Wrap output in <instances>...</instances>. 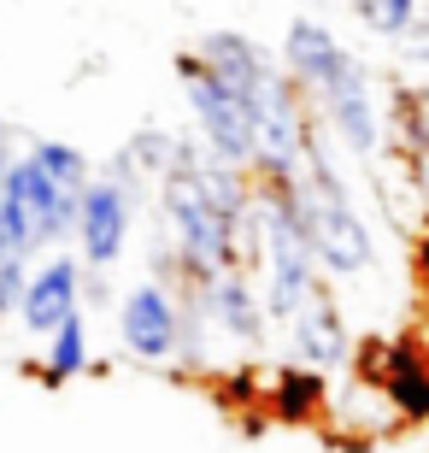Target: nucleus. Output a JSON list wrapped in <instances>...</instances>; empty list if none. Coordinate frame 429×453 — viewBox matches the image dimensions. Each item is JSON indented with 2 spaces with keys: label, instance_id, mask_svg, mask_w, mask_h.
Here are the masks:
<instances>
[{
  "label": "nucleus",
  "instance_id": "obj_5",
  "mask_svg": "<svg viewBox=\"0 0 429 453\" xmlns=\"http://www.w3.org/2000/svg\"><path fill=\"white\" fill-rule=\"evenodd\" d=\"M177 77H182V101L200 118V142L230 159V165L253 171V106L248 95H235L230 83H218L200 53H177Z\"/></svg>",
  "mask_w": 429,
  "mask_h": 453
},
{
  "label": "nucleus",
  "instance_id": "obj_14",
  "mask_svg": "<svg viewBox=\"0 0 429 453\" xmlns=\"http://www.w3.org/2000/svg\"><path fill=\"white\" fill-rule=\"evenodd\" d=\"M48 359H42V365H48V377L53 383H65V377H83L88 365H95V342H88V319H83V306H77V312H71L65 324H59V330H48Z\"/></svg>",
  "mask_w": 429,
  "mask_h": 453
},
{
  "label": "nucleus",
  "instance_id": "obj_1",
  "mask_svg": "<svg viewBox=\"0 0 429 453\" xmlns=\"http://www.w3.org/2000/svg\"><path fill=\"white\" fill-rule=\"evenodd\" d=\"M295 183V206L306 219V235H312L318 271L330 277H364L371 259H377V242H371V224L359 219V206L347 201L341 171L330 165V148L312 135V148L300 159V171L288 177Z\"/></svg>",
  "mask_w": 429,
  "mask_h": 453
},
{
  "label": "nucleus",
  "instance_id": "obj_18",
  "mask_svg": "<svg viewBox=\"0 0 429 453\" xmlns=\"http://www.w3.org/2000/svg\"><path fill=\"white\" fill-rule=\"evenodd\" d=\"M395 42H400V59H406L412 71H429V18H412Z\"/></svg>",
  "mask_w": 429,
  "mask_h": 453
},
{
  "label": "nucleus",
  "instance_id": "obj_13",
  "mask_svg": "<svg viewBox=\"0 0 429 453\" xmlns=\"http://www.w3.org/2000/svg\"><path fill=\"white\" fill-rule=\"evenodd\" d=\"M200 59H206V71H212L218 83H230L235 95H253L271 71H282V59H271V53L241 30H212L200 42Z\"/></svg>",
  "mask_w": 429,
  "mask_h": 453
},
{
  "label": "nucleus",
  "instance_id": "obj_9",
  "mask_svg": "<svg viewBox=\"0 0 429 453\" xmlns=\"http://www.w3.org/2000/svg\"><path fill=\"white\" fill-rule=\"evenodd\" d=\"M288 348H295L312 371H335V365H347V353H353V336H347L341 306L330 301V288H324V283H318L312 295L300 301V312L288 319Z\"/></svg>",
  "mask_w": 429,
  "mask_h": 453
},
{
  "label": "nucleus",
  "instance_id": "obj_17",
  "mask_svg": "<svg viewBox=\"0 0 429 453\" xmlns=\"http://www.w3.org/2000/svg\"><path fill=\"white\" fill-rule=\"evenodd\" d=\"M24 283H30V259H24V253H6V259H0V319H12V312H18Z\"/></svg>",
  "mask_w": 429,
  "mask_h": 453
},
{
  "label": "nucleus",
  "instance_id": "obj_19",
  "mask_svg": "<svg viewBox=\"0 0 429 453\" xmlns=\"http://www.w3.org/2000/svg\"><path fill=\"white\" fill-rule=\"evenodd\" d=\"M424 265H429V235H424Z\"/></svg>",
  "mask_w": 429,
  "mask_h": 453
},
{
  "label": "nucleus",
  "instance_id": "obj_16",
  "mask_svg": "<svg viewBox=\"0 0 429 453\" xmlns=\"http://www.w3.org/2000/svg\"><path fill=\"white\" fill-rule=\"evenodd\" d=\"M424 0H353V18H359L371 35H400L418 18Z\"/></svg>",
  "mask_w": 429,
  "mask_h": 453
},
{
  "label": "nucleus",
  "instance_id": "obj_10",
  "mask_svg": "<svg viewBox=\"0 0 429 453\" xmlns=\"http://www.w3.org/2000/svg\"><path fill=\"white\" fill-rule=\"evenodd\" d=\"M83 306V265L77 259H48L42 271H30L24 283V301H18V324L30 336H48Z\"/></svg>",
  "mask_w": 429,
  "mask_h": 453
},
{
  "label": "nucleus",
  "instance_id": "obj_6",
  "mask_svg": "<svg viewBox=\"0 0 429 453\" xmlns=\"http://www.w3.org/2000/svg\"><path fill=\"white\" fill-rule=\"evenodd\" d=\"M318 112L330 118V130L341 135V148H353L359 159H382V112H377V83H371V65L353 53V65L341 77H330L324 88H312Z\"/></svg>",
  "mask_w": 429,
  "mask_h": 453
},
{
  "label": "nucleus",
  "instance_id": "obj_2",
  "mask_svg": "<svg viewBox=\"0 0 429 453\" xmlns=\"http://www.w3.org/2000/svg\"><path fill=\"white\" fill-rule=\"evenodd\" d=\"M159 212H165L171 248H177V265L188 283L206 288L218 271L235 265V219H224L182 165H171L159 177Z\"/></svg>",
  "mask_w": 429,
  "mask_h": 453
},
{
  "label": "nucleus",
  "instance_id": "obj_12",
  "mask_svg": "<svg viewBox=\"0 0 429 453\" xmlns=\"http://www.w3.org/2000/svg\"><path fill=\"white\" fill-rule=\"evenodd\" d=\"M347 65H353V53L341 48V35H335L330 24H318V18H295V24H288V35H282V71L300 83V95L324 88L330 77H341Z\"/></svg>",
  "mask_w": 429,
  "mask_h": 453
},
{
  "label": "nucleus",
  "instance_id": "obj_7",
  "mask_svg": "<svg viewBox=\"0 0 429 453\" xmlns=\"http://www.w3.org/2000/svg\"><path fill=\"white\" fill-rule=\"evenodd\" d=\"M118 336L135 359H148V365H165L171 353L182 348V301L171 295L165 277H153V283H135L124 301H118Z\"/></svg>",
  "mask_w": 429,
  "mask_h": 453
},
{
  "label": "nucleus",
  "instance_id": "obj_11",
  "mask_svg": "<svg viewBox=\"0 0 429 453\" xmlns=\"http://www.w3.org/2000/svg\"><path fill=\"white\" fill-rule=\"evenodd\" d=\"M200 301H206V319H212L235 348H259L264 342V295L253 288V277L241 265L218 271L212 283L200 288Z\"/></svg>",
  "mask_w": 429,
  "mask_h": 453
},
{
  "label": "nucleus",
  "instance_id": "obj_8",
  "mask_svg": "<svg viewBox=\"0 0 429 453\" xmlns=\"http://www.w3.org/2000/svg\"><path fill=\"white\" fill-rule=\"evenodd\" d=\"M130 219H135V201L124 195V183H118L112 171H100V177H88L83 188V206H77V248H83V259L95 271L118 265V253H124V242H130Z\"/></svg>",
  "mask_w": 429,
  "mask_h": 453
},
{
  "label": "nucleus",
  "instance_id": "obj_4",
  "mask_svg": "<svg viewBox=\"0 0 429 453\" xmlns=\"http://www.w3.org/2000/svg\"><path fill=\"white\" fill-rule=\"evenodd\" d=\"M77 206H83V195H65L30 159V148L12 153V165H6V219H12V248L24 259L77 230Z\"/></svg>",
  "mask_w": 429,
  "mask_h": 453
},
{
  "label": "nucleus",
  "instance_id": "obj_3",
  "mask_svg": "<svg viewBox=\"0 0 429 453\" xmlns=\"http://www.w3.org/2000/svg\"><path fill=\"white\" fill-rule=\"evenodd\" d=\"M253 106V171L259 177H295L312 148V118L300 106V83L288 71H271L248 95Z\"/></svg>",
  "mask_w": 429,
  "mask_h": 453
},
{
  "label": "nucleus",
  "instance_id": "obj_15",
  "mask_svg": "<svg viewBox=\"0 0 429 453\" xmlns=\"http://www.w3.org/2000/svg\"><path fill=\"white\" fill-rule=\"evenodd\" d=\"M30 159L48 171V177L65 188V195H83L88 177H95V171H88V153L71 148V142H30Z\"/></svg>",
  "mask_w": 429,
  "mask_h": 453
}]
</instances>
